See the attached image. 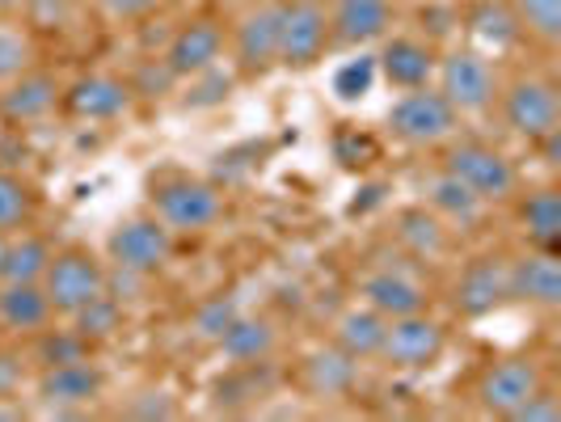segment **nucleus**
I'll return each instance as SVG.
<instances>
[{
	"instance_id": "nucleus-6",
	"label": "nucleus",
	"mask_w": 561,
	"mask_h": 422,
	"mask_svg": "<svg viewBox=\"0 0 561 422\" xmlns=\"http://www.w3.org/2000/svg\"><path fill=\"white\" fill-rule=\"evenodd\" d=\"M334 47L325 0H279V68L305 72Z\"/></svg>"
},
{
	"instance_id": "nucleus-14",
	"label": "nucleus",
	"mask_w": 561,
	"mask_h": 422,
	"mask_svg": "<svg viewBox=\"0 0 561 422\" xmlns=\"http://www.w3.org/2000/svg\"><path fill=\"white\" fill-rule=\"evenodd\" d=\"M506 300L553 312L561 305V262L553 250H528L506 258Z\"/></svg>"
},
{
	"instance_id": "nucleus-9",
	"label": "nucleus",
	"mask_w": 561,
	"mask_h": 422,
	"mask_svg": "<svg viewBox=\"0 0 561 422\" xmlns=\"http://www.w3.org/2000/svg\"><path fill=\"white\" fill-rule=\"evenodd\" d=\"M43 292L56 317H72L93 296L106 292V262H98V253L89 250H59L43 275Z\"/></svg>"
},
{
	"instance_id": "nucleus-7",
	"label": "nucleus",
	"mask_w": 561,
	"mask_h": 422,
	"mask_svg": "<svg viewBox=\"0 0 561 422\" xmlns=\"http://www.w3.org/2000/svg\"><path fill=\"white\" fill-rule=\"evenodd\" d=\"M228 47H232V64L245 81H257L271 68H279V0L250 4L228 30Z\"/></svg>"
},
{
	"instance_id": "nucleus-2",
	"label": "nucleus",
	"mask_w": 561,
	"mask_h": 422,
	"mask_svg": "<svg viewBox=\"0 0 561 422\" xmlns=\"http://www.w3.org/2000/svg\"><path fill=\"white\" fill-rule=\"evenodd\" d=\"M431 84L448 98V106L460 118L465 114H490L499 102V72H494L490 56L478 47H451L448 56H439Z\"/></svg>"
},
{
	"instance_id": "nucleus-38",
	"label": "nucleus",
	"mask_w": 561,
	"mask_h": 422,
	"mask_svg": "<svg viewBox=\"0 0 561 422\" xmlns=\"http://www.w3.org/2000/svg\"><path fill=\"white\" fill-rule=\"evenodd\" d=\"M127 414L131 419H173L178 414V401H173V394L169 389H144V394L131 397V406H127Z\"/></svg>"
},
{
	"instance_id": "nucleus-29",
	"label": "nucleus",
	"mask_w": 561,
	"mask_h": 422,
	"mask_svg": "<svg viewBox=\"0 0 561 422\" xmlns=\"http://www.w3.org/2000/svg\"><path fill=\"white\" fill-rule=\"evenodd\" d=\"M397 241L414 258L431 262V258L448 253V228H444V220L431 207H401L397 212Z\"/></svg>"
},
{
	"instance_id": "nucleus-41",
	"label": "nucleus",
	"mask_w": 561,
	"mask_h": 422,
	"mask_svg": "<svg viewBox=\"0 0 561 422\" xmlns=\"http://www.w3.org/2000/svg\"><path fill=\"white\" fill-rule=\"evenodd\" d=\"M30 0H0V18H13V13H22Z\"/></svg>"
},
{
	"instance_id": "nucleus-8",
	"label": "nucleus",
	"mask_w": 561,
	"mask_h": 422,
	"mask_svg": "<svg viewBox=\"0 0 561 422\" xmlns=\"http://www.w3.org/2000/svg\"><path fill=\"white\" fill-rule=\"evenodd\" d=\"M102 394H106V372L93 364V355L34 372V401L51 414H81L93 401H102Z\"/></svg>"
},
{
	"instance_id": "nucleus-25",
	"label": "nucleus",
	"mask_w": 561,
	"mask_h": 422,
	"mask_svg": "<svg viewBox=\"0 0 561 422\" xmlns=\"http://www.w3.org/2000/svg\"><path fill=\"white\" fill-rule=\"evenodd\" d=\"M519 228L533 250H553L561 246V195L558 186H536L519 195Z\"/></svg>"
},
{
	"instance_id": "nucleus-40",
	"label": "nucleus",
	"mask_w": 561,
	"mask_h": 422,
	"mask_svg": "<svg viewBox=\"0 0 561 422\" xmlns=\"http://www.w3.org/2000/svg\"><path fill=\"white\" fill-rule=\"evenodd\" d=\"M161 0H102V9L111 13L114 22H136V18H148Z\"/></svg>"
},
{
	"instance_id": "nucleus-5",
	"label": "nucleus",
	"mask_w": 561,
	"mask_h": 422,
	"mask_svg": "<svg viewBox=\"0 0 561 422\" xmlns=\"http://www.w3.org/2000/svg\"><path fill=\"white\" fill-rule=\"evenodd\" d=\"M389 132L401 144H414V148H431V144H444L456 136L460 127V114L448 106V98L435 89V84H419V89H401L389 114H385Z\"/></svg>"
},
{
	"instance_id": "nucleus-33",
	"label": "nucleus",
	"mask_w": 561,
	"mask_h": 422,
	"mask_svg": "<svg viewBox=\"0 0 561 422\" xmlns=\"http://www.w3.org/2000/svg\"><path fill=\"white\" fill-rule=\"evenodd\" d=\"M30 216H34V191H30L18 173L0 169V232L26 228Z\"/></svg>"
},
{
	"instance_id": "nucleus-36",
	"label": "nucleus",
	"mask_w": 561,
	"mask_h": 422,
	"mask_svg": "<svg viewBox=\"0 0 561 422\" xmlns=\"http://www.w3.org/2000/svg\"><path fill=\"white\" fill-rule=\"evenodd\" d=\"M237 312H241L237 296H211V300L195 312V334L207 338V342H216V338L228 330V321H232Z\"/></svg>"
},
{
	"instance_id": "nucleus-32",
	"label": "nucleus",
	"mask_w": 561,
	"mask_h": 422,
	"mask_svg": "<svg viewBox=\"0 0 561 422\" xmlns=\"http://www.w3.org/2000/svg\"><path fill=\"white\" fill-rule=\"evenodd\" d=\"M515 18L528 38L540 47H558L561 43V0H511Z\"/></svg>"
},
{
	"instance_id": "nucleus-10",
	"label": "nucleus",
	"mask_w": 561,
	"mask_h": 422,
	"mask_svg": "<svg viewBox=\"0 0 561 422\" xmlns=\"http://www.w3.org/2000/svg\"><path fill=\"white\" fill-rule=\"evenodd\" d=\"M444 351H448V330L435 317H426V309H422L389 321L380 360L397 367V372H426V367L439 364Z\"/></svg>"
},
{
	"instance_id": "nucleus-26",
	"label": "nucleus",
	"mask_w": 561,
	"mask_h": 422,
	"mask_svg": "<svg viewBox=\"0 0 561 422\" xmlns=\"http://www.w3.org/2000/svg\"><path fill=\"white\" fill-rule=\"evenodd\" d=\"M465 26L485 52H511L524 38V26H519L511 0H473L465 13Z\"/></svg>"
},
{
	"instance_id": "nucleus-21",
	"label": "nucleus",
	"mask_w": 561,
	"mask_h": 422,
	"mask_svg": "<svg viewBox=\"0 0 561 422\" xmlns=\"http://www.w3.org/2000/svg\"><path fill=\"white\" fill-rule=\"evenodd\" d=\"M56 321V309L43 292V283H0V326L9 334L34 338Z\"/></svg>"
},
{
	"instance_id": "nucleus-15",
	"label": "nucleus",
	"mask_w": 561,
	"mask_h": 422,
	"mask_svg": "<svg viewBox=\"0 0 561 422\" xmlns=\"http://www.w3.org/2000/svg\"><path fill=\"white\" fill-rule=\"evenodd\" d=\"M503 305H506V258L481 253V258H473L460 271V280L451 287V309H456V317H465V321H481V317H490V312L503 309Z\"/></svg>"
},
{
	"instance_id": "nucleus-27",
	"label": "nucleus",
	"mask_w": 561,
	"mask_h": 422,
	"mask_svg": "<svg viewBox=\"0 0 561 422\" xmlns=\"http://www.w3.org/2000/svg\"><path fill=\"white\" fill-rule=\"evenodd\" d=\"M51 258H56V250H51L47 237L18 228V232H9V241H4L0 283H43L47 266H51Z\"/></svg>"
},
{
	"instance_id": "nucleus-28",
	"label": "nucleus",
	"mask_w": 561,
	"mask_h": 422,
	"mask_svg": "<svg viewBox=\"0 0 561 422\" xmlns=\"http://www.w3.org/2000/svg\"><path fill=\"white\" fill-rule=\"evenodd\" d=\"M426 207H431L444 225H460V228L478 225L481 216H485V203H481L469 186H460L451 173H444V169L426 182Z\"/></svg>"
},
{
	"instance_id": "nucleus-42",
	"label": "nucleus",
	"mask_w": 561,
	"mask_h": 422,
	"mask_svg": "<svg viewBox=\"0 0 561 422\" xmlns=\"http://www.w3.org/2000/svg\"><path fill=\"white\" fill-rule=\"evenodd\" d=\"M4 241H9V232H0V262H4Z\"/></svg>"
},
{
	"instance_id": "nucleus-17",
	"label": "nucleus",
	"mask_w": 561,
	"mask_h": 422,
	"mask_svg": "<svg viewBox=\"0 0 561 422\" xmlns=\"http://www.w3.org/2000/svg\"><path fill=\"white\" fill-rule=\"evenodd\" d=\"M330 9V38L337 47H367L393 34V0H334Z\"/></svg>"
},
{
	"instance_id": "nucleus-30",
	"label": "nucleus",
	"mask_w": 561,
	"mask_h": 422,
	"mask_svg": "<svg viewBox=\"0 0 561 422\" xmlns=\"http://www.w3.org/2000/svg\"><path fill=\"white\" fill-rule=\"evenodd\" d=\"M68 326H72L89 346H102V342H111V338L123 334V326H127V305H118L111 292H102V296H93L84 309L72 312Z\"/></svg>"
},
{
	"instance_id": "nucleus-12",
	"label": "nucleus",
	"mask_w": 561,
	"mask_h": 422,
	"mask_svg": "<svg viewBox=\"0 0 561 422\" xmlns=\"http://www.w3.org/2000/svg\"><path fill=\"white\" fill-rule=\"evenodd\" d=\"M228 47V26L220 18H211V13H198L191 22H182V26L173 30V38H169L165 47V64L169 72L178 77V81H191L198 72H207V68H216L220 56H225Z\"/></svg>"
},
{
	"instance_id": "nucleus-39",
	"label": "nucleus",
	"mask_w": 561,
	"mask_h": 422,
	"mask_svg": "<svg viewBox=\"0 0 561 422\" xmlns=\"http://www.w3.org/2000/svg\"><path fill=\"white\" fill-rule=\"evenodd\" d=\"M26 372H30L26 351H9V346H0V397H22Z\"/></svg>"
},
{
	"instance_id": "nucleus-19",
	"label": "nucleus",
	"mask_w": 561,
	"mask_h": 422,
	"mask_svg": "<svg viewBox=\"0 0 561 422\" xmlns=\"http://www.w3.org/2000/svg\"><path fill=\"white\" fill-rule=\"evenodd\" d=\"M59 98H64V89H59L56 77L43 72V68H30L22 77L0 84V114L9 123H38V118L56 111Z\"/></svg>"
},
{
	"instance_id": "nucleus-35",
	"label": "nucleus",
	"mask_w": 561,
	"mask_h": 422,
	"mask_svg": "<svg viewBox=\"0 0 561 422\" xmlns=\"http://www.w3.org/2000/svg\"><path fill=\"white\" fill-rule=\"evenodd\" d=\"M376 56H355L346 64H337L334 72V98L337 102H364L367 93L376 89Z\"/></svg>"
},
{
	"instance_id": "nucleus-23",
	"label": "nucleus",
	"mask_w": 561,
	"mask_h": 422,
	"mask_svg": "<svg viewBox=\"0 0 561 422\" xmlns=\"http://www.w3.org/2000/svg\"><path fill=\"white\" fill-rule=\"evenodd\" d=\"M385 330H389V317H380L367 305H351L346 312H337L334 321V346L346 351L351 360H380V346H385Z\"/></svg>"
},
{
	"instance_id": "nucleus-31",
	"label": "nucleus",
	"mask_w": 561,
	"mask_h": 422,
	"mask_svg": "<svg viewBox=\"0 0 561 422\" xmlns=\"http://www.w3.org/2000/svg\"><path fill=\"white\" fill-rule=\"evenodd\" d=\"M93 355V346L84 342L72 326L68 330H56V326H47V330H38L34 334V346L26 351V360L38 367H56V364H72V360H89Z\"/></svg>"
},
{
	"instance_id": "nucleus-34",
	"label": "nucleus",
	"mask_w": 561,
	"mask_h": 422,
	"mask_svg": "<svg viewBox=\"0 0 561 422\" xmlns=\"http://www.w3.org/2000/svg\"><path fill=\"white\" fill-rule=\"evenodd\" d=\"M34 59H38V52H34V38H30L26 30L0 22V84L30 72Z\"/></svg>"
},
{
	"instance_id": "nucleus-13",
	"label": "nucleus",
	"mask_w": 561,
	"mask_h": 422,
	"mask_svg": "<svg viewBox=\"0 0 561 422\" xmlns=\"http://www.w3.org/2000/svg\"><path fill=\"white\" fill-rule=\"evenodd\" d=\"M114 266H127V271H140V275H157L165 271V262L173 258V232H169L157 216H136V220H123L106 241Z\"/></svg>"
},
{
	"instance_id": "nucleus-4",
	"label": "nucleus",
	"mask_w": 561,
	"mask_h": 422,
	"mask_svg": "<svg viewBox=\"0 0 561 422\" xmlns=\"http://www.w3.org/2000/svg\"><path fill=\"white\" fill-rule=\"evenodd\" d=\"M152 216L169 228V232H207L225 216V195L220 186L191 178V173H178L165 178L157 191H152Z\"/></svg>"
},
{
	"instance_id": "nucleus-11",
	"label": "nucleus",
	"mask_w": 561,
	"mask_h": 422,
	"mask_svg": "<svg viewBox=\"0 0 561 422\" xmlns=\"http://www.w3.org/2000/svg\"><path fill=\"white\" fill-rule=\"evenodd\" d=\"M540 385H545V372H540L536 360H528V355H506V360H494V364L481 372L473 397H478V406L485 414L511 419Z\"/></svg>"
},
{
	"instance_id": "nucleus-24",
	"label": "nucleus",
	"mask_w": 561,
	"mask_h": 422,
	"mask_svg": "<svg viewBox=\"0 0 561 422\" xmlns=\"http://www.w3.org/2000/svg\"><path fill=\"white\" fill-rule=\"evenodd\" d=\"M300 376H305V389L312 397H346L355 389V380H359V360H351L346 351H337L334 342H330V346L312 351L309 360H305Z\"/></svg>"
},
{
	"instance_id": "nucleus-16",
	"label": "nucleus",
	"mask_w": 561,
	"mask_h": 422,
	"mask_svg": "<svg viewBox=\"0 0 561 422\" xmlns=\"http://www.w3.org/2000/svg\"><path fill=\"white\" fill-rule=\"evenodd\" d=\"M435 64H439V52L419 34H385L380 52H376V72L393 89L431 84L435 81Z\"/></svg>"
},
{
	"instance_id": "nucleus-3",
	"label": "nucleus",
	"mask_w": 561,
	"mask_h": 422,
	"mask_svg": "<svg viewBox=\"0 0 561 422\" xmlns=\"http://www.w3.org/2000/svg\"><path fill=\"white\" fill-rule=\"evenodd\" d=\"M499 114H503L506 132H515L519 140H545L549 132L561 127V93L549 77L524 72L515 81L499 84Z\"/></svg>"
},
{
	"instance_id": "nucleus-18",
	"label": "nucleus",
	"mask_w": 561,
	"mask_h": 422,
	"mask_svg": "<svg viewBox=\"0 0 561 422\" xmlns=\"http://www.w3.org/2000/svg\"><path fill=\"white\" fill-rule=\"evenodd\" d=\"M131 84L111 77V72H89L81 81H72L64 89V106L77 118H89V123H111L118 114H127L131 106Z\"/></svg>"
},
{
	"instance_id": "nucleus-22",
	"label": "nucleus",
	"mask_w": 561,
	"mask_h": 422,
	"mask_svg": "<svg viewBox=\"0 0 561 422\" xmlns=\"http://www.w3.org/2000/svg\"><path fill=\"white\" fill-rule=\"evenodd\" d=\"M216 346H220V355L232 360V364H262V360H271V355H275V346H279V330H275V321H271V317L237 312V317L228 321L225 334L216 338Z\"/></svg>"
},
{
	"instance_id": "nucleus-37",
	"label": "nucleus",
	"mask_w": 561,
	"mask_h": 422,
	"mask_svg": "<svg viewBox=\"0 0 561 422\" xmlns=\"http://www.w3.org/2000/svg\"><path fill=\"white\" fill-rule=\"evenodd\" d=\"M506 422H561V397L553 394L549 385H540Z\"/></svg>"
},
{
	"instance_id": "nucleus-1",
	"label": "nucleus",
	"mask_w": 561,
	"mask_h": 422,
	"mask_svg": "<svg viewBox=\"0 0 561 422\" xmlns=\"http://www.w3.org/2000/svg\"><path fill=\"white\" fill-rule=\"evenodd\" d=\"M439 169L451 173L460 186H469L485 207L490 203H511V198L519 195V169H515V161L481 140L448 144L444 157H439Z\"/></svg>"
},
{
	"instance_id": "nucleus-20",
	"label": "nucleus",
	"mask_w": 561,
	"mask_h": 422,
	"mask_svg": "<svg viewBox=\"0 0 561 422\" xmlns=\"http://www.w3.org/2000/svg\"><path fill=\"white\" fill-rule=\"evenodd\" d=\"M359 300L367 309H376L380 317H405V312H422L426 309V292L422 283H414L405 271H393V266H376L359 280Z\"/></svg>"
}]
</instances>
